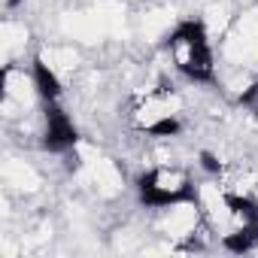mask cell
<instances>
[{
	"label": "cell",
	"instance_id": "6da1fadb",
	"mask_svg": "<svg viewBox=\"0 0 258 258\" xmlns=\"http://www.w3.org/2000/svg\"><path fill=\"white\" fill-rule=\"evenodd\" d=\"M164 49L170 55L173 70L179 76H185L188 82H201V85L216 82V55H213V46H210L207 25L201 19L179 22L167 34Z\"/></svg>",
	"mask_w": 258,
	"mask_h": 258
},
{
	"label": "cell",
	"instance_id": "7a4b0ae2",
	"mask_svg": "<svg viewBox=\"0 0 258 258\" xmlns=\"http://www.w3.org/2000/svg\"><path fill=\"white\" fill-rule=\"evenodd\" d=\"M137 198L149 210H167L173 204L198 201L201 195H198L188 170H182L176 164H161V167H152V170L140 173V179H137Z\"/></svg>",
	"mask_w": 258,
	"mask_h": 258
},
{
	"label": "cell",
	"instance_id": "3957f363",
	"mask_svg": "<svg viewBox=\"0 0 258 258\" xmlns=\"http://www.w3.org/2000/svg\"><path fill=\"white\" fill-rule=\"evenodd\" d=\"M79 143V127L73 118L58 106L46 103V127H43V149L52 155H70Z\"/></svg>",
	"mask_w": 258,
	"mask_h": 258
},
{
	"label": "cell",
	"instance_id": "277c9868",
	"mask_svg": "<svg viewBox=\"0 0 258 258\" xmlns=\"http://www.w3.org/2000/svg\"><path fill=\"white\" fill-rule=\"evenodd\" d=\"M31 85H34V91L40 94L43 103H58L61 94H64V85H61L58 73H55L43 58H34V64H31Z\"/></svg>",
	"mask_w": 258,
	"mask_h": 258
},
{
	"label": "cell",
	"instance_id": "5b68a950",
	"mask_svg": "<svg viewBox=\"0 0 258 258\" xmlns=\"http://www.w3.org/2000/svg\"><path fill=\"white\" fill-rule=\"evenodd\" d=\"M143 131H146L149 137H176V134L182 131V124H179V118H176V112H173V115H161L158 121H152L149 127H143Z\"/></svg>",
	"mask_w": 258,
	"mask_h": 258
},
{
	"label": "cell",
	"instance_id": "8992f818",
	"mask_svg": "<svg viewBox=\"0 0 258 258\" xmlns=\"http://www.w3.org/2000/svg\"><path fill=\"white\" fill-rule=\"evenodd\" d=\"M237 103L240 106H249V109H258V82L249 85V88H243L240 97H237Z\"/></svg>",
	"mask_w": 258,
	"mask_h": 258
},
{
	"label": "cell",
	"instance_id": "52a82bcc",
	"mask_svg": "<svg viewBox=\"0 0 258 258\" xmlns=\"http://www.w3.org/2000/svg\"><path fill=\"white\" fill-rule=\"evenodd\" d=\"M201 167L207 173H222V161L213 155V152H201Z\"/></svg>",
	"mask_w": 258,
	"mask_h": 258
},
{
	"label": "cell",
	"instance_id": "ba28073f",
	"mask_svg": "<svg viewBox=\"0 0 258 258\" xmlns=\"http://www.w3.org/2000/svg\"><path fill=\"white\" fill-rule=\"evenodd\" d=\"M4 7H7V10H19V7H22V0H4Z\"/></svg>",
	"mask_w": 258,
	"mask_h": 258
}]
</instances>
